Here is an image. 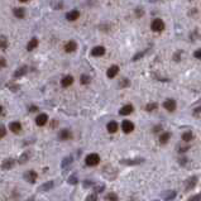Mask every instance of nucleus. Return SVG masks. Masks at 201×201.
<instances>
[{"label":"nucleus","mask_w":201,"mask_h":201,"mask_svg":"<svg viewBox=\"0 0 201 201\" xmlns=\"http://www.w3.org/2000/svg\"><path fill=\"white\" fill-rule=\"evenodd\" d=\"M153 201H158V200H153Z\"/></svg>","instance_id":"8fccbe9b"},{"label":"nucleus","mask_w":201,"mask_h":201,"mask_svg":"<svg viewBox=\"0 0 201 201\" xmlns=\"http://www.w3.org/2000/svg\"><path fill=\"white\" fill-rule=\"evenodd\" d=\"M53 186H55L53 181H48V182H46V183H43V185L39 186V187H38V191H39V192H47V191H49V190L53 189Z\"/></svg>","instance_id":"f8f14e48"},{"label":"nucleus","mask_w":201,"mask_h":201,"mask_svg":"<svg viewBox=\"0 0 201 201\" xmlns=\"http://www.w3.org/2000/svg\"><path fill=\"white\" fill-rule=\"evenodd\" d=\"M77 182H78V180H77V177H76L75 175L69 177V183H70V185H76Z\"/></svg>","instance_id":"c9c22d12"},{"label":"nucleus","mask_w":201,"mask_h":201,"mask_svg":"<svg viewBox=\"0 0 201 201\" xmlns=\"http://www.w3.org/2000/svg\"><path fill=\"white\" fill-rule=\"evenodd\" d=\"M123 165H129V166H132V165H140L142 162H144V159L143 158H136V159H122L120 161Z\"/></svg>","instance_id":"ddd939ff"},{"label":"nucleus","mask_w":201,"mask_h":201,"mask_svg":"<svg viewBox=\"0 0 201 201\" xmlns=\"http://www.w3.org/2000/svg\"><path fill=\"white\" fill-rule=\"evenodd\" d=\"M170 138H171V133L163 132V133L159 136V143H161V144H166V143L170 140Z\"/></svg>","instance_id":"aec40b11"},{"label":"nucleus","mask_w":201,"mask_h":201,"mask_svg":"<svg viewBox=\"0 0 201 201\" xmlns=\"http://www.w3.org/2000/svg\"><path fill=\"white\" fill-rule=\"evenodd\" d=\"M189 148H190L189 145H187V147H178V152H180V153H183V152H186Z\"/></svg>","instance_id":"79ce46f5"},{"label":"nucleus","mask_w":201,"mask_h":201,"mask_svg":"<svg viewBox=\"0 0 201 201\" xmlns=\"http://www.w3.org/2000/svg\"><path fill=\"white\" fill-rule=\"evenodd\" d=\"M71 163H72V157H66V158H63V161H62L61 167H62V168H67Z\"/></svg>","instance_id":"bb28decb"},{"label":"nucleus","mask_w":201,"mask_h":201,"mask_svg":"<svg viewBox=\"0 0 201 201\" xmlns=\"http://www.w3.org/2000/svg\"><path fill=\"white\" fill-rule=\"evenodd\" d=\"M80 81H81L82 85H87V84L91 82V77H90L89 75H82L81 78H80Z\"/></svg>","instance_id":"cd10ccee"},{"label":"nucleus","mask_w":201,"mask_h":201,"mask_svg":"<svg viewBox=\"0 0 201 201\" xmlns=\"http://www.w3.org/2000/svg\"><path fill=\"white\" fill-rule=\"evenodd\" d=\"M27 72H28V67L27 66H22L20 69H18L17 71H15V73H14V77H22V76H24Z\"/></svg>","instance_id":"412c9836"},{"label":"nucleus","mask_w":201,"mask_h":201,"mask_svg":"<svg viewBox=\"0 0 201 201\" xmlns=\"http://www.w3.org/2000/svg\"><path fill=\"white\" fill-rule=\"evenodd\" d=\"M73 84V77L71 76V75H67V76H65L62 80H61V85L63 86V87H69V86H71Z\"/></svg>","instance_id":"4468645a"},{"label":"nucleus","mask_w":201,"mask_h":201,"mask_svg":"<svg viewBox=\"0 0 201 201\" xmlns=\"http://www.w3.org/2000/svg\"><path fill=\"white\" fill-rule=\"evenodd\" d=\"M58 138L61 140H69V139L72 138V133H71L70 129H62L60 132V134H58Z\"/></svg>","instance_id":"6e6552de"},{"label":"nucleus","mask_w":201,"mask_h":201,"mask_svg":"<svg viewBox=\"0 0 201 201\" xmlns=\"http://www.w3.org/2000/svg\"><path fill=\"white\" fill-rule=\"evenodd\" d=\"M14 15L17 17V18H24L25 17V11H24V9L23 8H17V9H14Z\"/></svg>","instance_id":"a878e982"},{"label":"nucleus","mask_w":201,"mask_h":201,"mask_svg":"<svg viewBox=\"0 0 201 201\" xmlns=\"http://www.w3.org/2000/svg\"><path fill=\"white\" fill-rule=\"evenodd\" d=\"M29 158H31V152H28V151H27V152H24L20 157H19V159H18V162L20 163V165H24V163H27V162H28V161H29Z\"/></svg>","instance_id":"6ab92c4d"},{"label":"nucleus","mask_w":201,"mask_h":201,"mask_svg":"<svg viewBox=\"0 0 201 201\" xmlns=\"http://www.w3.org/2000/svg\"><path fill=\"white\" fill-rule=\"evenodd\" d=\"M194 57H195V58H197V60H201V48H199V49H196V51H195V53H194Z\"/></svg>","instance_id":"58836bf2"},{"label":"nucleus","mask_w":201,"mask_h":201,"mask_svg":"<svg viewBox=\"0 0 201 201\" xmlns=\"http://www.w3.org/2000/svg\"><path fill=\"white\" fill-rule=\"evenodd\" d=\"M19 2H20V3H27L28 0H19Z\"/></svg>","instance_id":"09e8293b"},{"label":"nucleus","mask_w":201,"mask_h":201,"mask_svg":"<svg viewBox=\"0 0 201 201\" xmlns=\"http://www.w3.org/2000/svg\"><path fill=\"white\" fill-rule=\"evenodd\" d=\"M78 17H80V11L78 10H72V11H70V13H67V14H66L67 20H70V22L78 19Z\"/></svg>","instance_id":"a211bd4d"},{"label":"nucleus","mask_w":201,"mask_h":201,"mask_svg":"<svg viewBox=\"0 0 201 201\" xmlns=\"http://www.w3.org/2000/svg\"><path fill=\"white\" fill-rule=\"evenodd\" d=\"M194 116H196V118H199V116H201V106H199V108H196L195 110H194Z\"/></svg>","instance_id":"4c0bfd02"},{"label":"nucleus","mask_w":201,"mask_h":201,"mask_svg":"<svg viewBox=\"0 0 201 201\" xmlns=\"http://www.w3.org/2000/svg\"><path fill=\"white\" fill-rule=\"evenodd\" d=\"M103 191H105V185H98V186H95V189H94V192H96V194H100Z\"/></svg>","instance_id":"2f4dec72"},{"label":"nucleus","mask_w":201,"mask_h":201,"mask_svg":"<svg viewBox=\"0 0 201 201\" xmlns=\"http://www.w3.org/2000/svg\"><path fill=\"white\" fill-rule=\"evenodd\" d=\"M118 73H119V66H116V65H113V66H110V67H109V70L106 71V76H108L109 78H113V77H115Z\"/></svg>","instance_id":"9b49d317"},{"label":"nucleus","mask_w":201,"mask_h":201,"mask_svg":"<svg viewBox=\"0 0 201 201\" xmlns=\"http://www.w3.org/2000/svg\"><path fill=\"white\" fill-rule=\"evenodd\" d=\"M106 200L108 201H118L119 197H118V195L115 192H109L108 195H106Z\"/></svg>","instance_id":"c85d7f7f"},{"label":"nucleus","mask_w":201,"mask_h":201,"mask_svg":"<svg viewBox=\"0 0 201 201\" xmlns=\"http://www.w3.org/2000/svg\"><path fill=\"white\" fill-rule=\"evenodd\" d=\"M37 178H38V173H37L36 171H33V170L27 171V172L24 173V180H25L27 182H29V183H36Z\"/></svg>","instance_id":"20e7f679"},{"label":"nucleus","mask_w":201,"mask_h":201,"mask_svg":"<svg viewBox=\"0 0 201 201\" xmlns=\"http://www.w3.org/2000/svg\"><path fill=\"white\" fill-rule=\"evenodd\" d=\"M29 111H37V108H36V106H31V108H29Z\"/></svg>","instance_id":"a18cd8bd"},{"label":"nucleus","mask_w":201,"mask_h":201,"mask_svg":"<svg viewBox=\"0 0 201 201\" xmlns=\"http://www.w3.org/2000/svg\"><path fill=\"white\" fill-rule=\"evenodd\" d=\"M9 129H10L13 133L18 134V133L22 130V124H20L19 122H13V123H10V125H9Z\"/></svg>","instance_id":"f3484780"},{"label":"nucleus","mask_w":201,"mask_h":201,"mask_svg":"<svg viewBox=\"0 0 201 201\" xmlns=\"http://www.w3.org/2000/svg\"><path fill=\"white\" fill-rule=\"evenodd\" d=\"M6 136V129H5V127H0V139H2V138H4Z\"/></svg>","instance_id":"e433bc0d"},{"label":"nucleus","mask_w":201,"mask_h":201,"mask_svg":"<svg viewBox=\"0 0 201 201\" xmlns=\"http://www.w3.org/2000/svg\"><path fill=\"white\" fill-rule=\"evenodd\" d=\"M86 201H98V194H96V192L90 194V195L86 197Z\"/></svg>","instance_id":"473e14b6"},{"label":"nucleus","mask_w":201,"mask_h":201,"mask_svg":"<svg viewBox=\"0 0 201 201\" xmlns=\"http://www.w3.org/2000/svg\"><path fill=\"white\" fill-rule=\"evenodd\" d=\"M186 161H187V159H186L185 157H183V159H182V158H180V163H181V165H186Z\"/></svg>","instance_id":"c03bdc74"},{"label":"nucleus","mask_w":201,"mask_h":201,"mask_svg":"<svg viewBox=\"0 0 201 201\" xmlns=\"http://www.w3.org/2000/svg\"><path fill=\"white\" fill-rule=\"evenodd\" d=\"M129 85H130V82H129V80H127V78L120 80V82H119L120 87H129Z\"/></svg>","instance_id":"7c9ffc66"},{"label":"nucleus","mask_w":201,"mask_h":201,"mask_svg":"<svg viewBox=\"0 0 201 201\" xmlns=\"http://www.w3.org/2000/svg\"><path fill=\"white\" fill-rule=\"evenodd\" d=\"M27 201H34V197H31V199H28Z\"/></svg>","instance_id":"de8ad7c7"},{"label":"nucleus","mask_w":201,"mask_h":201,"mask_svg":"<svg viewBox=\"0 0 201 201\" xmlns=\"http://www.w3.org/2000/svg\"><path fill=\"white\" fill-rule=\"evenodd\" d=\"M133 110H134L133 105L128 104V105H124L123 108L119 110V114H120V115H129V114H132V113H133Z\"/></svg>","instance_id":"2eb2a0df"},{"label":"nucleus","mask_w":201,"mask_h":201,"mask_svg":"<svg viewBox=\"0 0 201 201\" xmlns=\"http://www.w3.org/2000/svg\"><path fill=\"white\" fill-rule=\"evenodd\" d=\"M161 129H162V127H161V125H157V127H154V129H153V132H154V133H157V132H159Z\"/></svg>","instance_id":"37998d69"},{"label":"nucleus","mask_w":201,"mask_h":201,"mask_svg":"<svg viewBox=\"0 0 201 201\" xmlns=\"http://www.w3.org/2000/svg\"><path fill=\"white\" fill-rule=\"evenodd\" d=\"M6 47H8V39H6V37L2 36V37H0V48L5 49Z\"/></svg>","instance_id":"c756f323"},{"label":"nucleus","mask_w":201,"mask_h":201,"mask_svg":"<svg viewBox=\"0 0 201 201\" xmlns=\"http://www.w3.org/2000/svg\"><path fill=\"white\" fill-rule=\"evenodd\" d=\"M151 28L153 32H162L165 29V22L159 18H156L151 23Z\"/></svg>","instance_id":"f03ea898"},{"label":"nucleus","mask_w":201,"mask_h":201,"mask_svg":"<svg viewBox=\"0 0 201 201\" xmlns=\"http://www.w3.org/2000/svg\"><path fill=\"white\" fill-rule=\"evenodd\" d=\"M104 53H105V47H103V46H96L91 49V56H94V57H100Z\"/></svg>","instance_id":"1a4fd4ad"},{"label":"nucleus","mask_w":201,"mask_h":201,"mask_svg":"<svg viewBox=\"0 0 201 201\" xmlns=\"http://www.w3.org/2000/svg\"><path fill=\"white\" fill-rule=\"evenodd\" d=\"M94 183H92V181H90V180H85L84 181V187L85 189H87V187H91Z\"/></svg>","instance_id":"ea45409f"},{"label":"nucleus","mask_w":201,"mask_h":201,"mask_svg":"<svg viewBox=\"0 0 201 201\" xmlns=\"http://www.w3.org/2000/svg\"><path fill=\"white\" fill-rule=\"evenodd\" d=\"M14 165H15V161L13 159V158H6V159H4L3 161V163H2V168L3 170H11L13 167H14Z\"/></svg>","instance_id":"9d476101"},{"label":"nucleus","mask_w":201,"mask_h":201,"mask_svg":"<svg viewBox=\"0 0 201 201\" xmlns=\"http://www.w3.org/2000/svg\"><path fill=\"white\" fill-rule=\"evenodd\" d=\"M181 138H182V140L185 143H189V142H191L194 139V134H192V132H185Z\"/></svg>","instance_id":"5701e85b"},{"label":"nucleus","mask_w":201,"mask_h":201,"mask_svg":"<svg viewBox=\"0 0 201 201\" xmlns=\"http://www.w3.org/2000/svg\"><path fill=\"white\" fill-rule=\"evenodd\" d=\"M76 48H77V44H76V42H73V41H70V42H67V43L65 44V51H66L67 53L75 52Z\"/></svg>","instance_id":"dca6fc26"},{"label":"nucleus","mask_w":201,"mask_h":201,"mask_svg":"<svg viewBox=\"0 0 201 201\" xmlns=\"http://www.w3.org/2000/svg\"><path fill=\"white\" fill-rule=\"evenodd\" d=\"M5 66H6V61L3 57H0V69H4Z\"/></svg>","instance_id":"a19ab883"},{"label":"nucleus","mask_w":201,"mask_h":201,"mask_svg":"<svg viewBox=\"0 0 201 201\" xmlns=\"http://www.w3.org/2000/svg\"><path fill=\"white\" fill-rule=\"evenodd\" d=\"M47 122H48V115L47 114H39L37 118H36V124L38 125V127H43V125H46L47 124Z\"/></svg>","instance_id":"0eeeda50"},{"label":"nucleus","mask_w":201,"mask_h":201,"mask_svg":"<svg viewBox=\"0 0 201 201\" xmlns=\"http://www.w3.org/2000/svg\"><path fill=\"white\" fill-rule=\"evenodd\" d=\"M106 129H108L109 133H115L118 130V123L114 122V120H113V122H109L108 125H106Z\"/></svg>","instance_id":"b1692460"},{"label":"nucleus","mask_w":201,"mask_h":201,"mask_svg":"<svg viewBox=\"0 0 201 201\" xmlns=\"http://www.w3.org/2000/svg\"><path fill=\"white\" fill-rule=\"evenodd\" d=\"M37 46H38V39H37V38H32L31 41L28 42V44H27V49H28V51H32V49H34Z\"/></svg>","instance_id":"393cba45"},{"label":"nucleus","mask_w":201,"mask_h":201,"mask_svg":"<svg viewBox=\"0 0 201 201\" xmlns=\"http://www.w3.org/2000/svg\"><path fill=\"white\" fill-rule=\"evenodd\" d=\"M157 109V104L156 103H153V104H148L145 106V110L147 111H153V110H156Z\"/></svg>","instance_id":"72a5a7b5"},{"label":"nucleus","mask_w":201,"mask_h":201,"mask_svg":"<svg viewBox=\"0 0 201 201\" xmlns=\"http://www.w3.org/2000/svg\"><path fill=\"white\" fill-rule=\"evenodd\" d=\"M187 201H201V192L197 194V195H194L191 197H189V200Z\"/></svg>","instance_id":"f704fd0d"},{"label":"nucleus","mask_w":201,"mask_h":201,"mask_svg":"<svg viewBox=\"0 0 201 201\" xmlns=\"http://www.w3.org/2000/svg\"><path fill=\"white\" fill-rule=\"evenodd\" d=\"M122 129L124 133L129 134L134 130V124L130 122V120H123V123H122Z\"/></svg>","instance_id":"423d86ee"},{"label":"nucleus","mask_w":201,"mask_h":201,"mask_svg":"<svg viewBox=\"0 0 201 201\" xmlns=\"http://www.w3.org/2000/svg\"><path fill=\"white\" fill-rule=\"evenodd\" d=\"M176 191H172V190H170V191H166L165 194H163V200H166V201H171V200H173L176 197Z\"/></svg>","instance_id":"4be33fe9"},{"label":"nucleus","mask_w":201,"mask_h":201,"mask_svg":"<svg viewBox=\"0 0 201 201\" xmlns=\"http://www.w3.org/2000/svg\"><path fill=\"white\" fill-rule=\"evenodd\" d=\"M3 114V106H0V115Z\"/></svg>","instance_id":"49530a36"},{"label":"nucleus","mask_w":201,"mask_h":201,"mask_svg":"<svg viewBox=\"0 0 201 201\" xmlns=\"http://www.w3.org/2000/svg\"><path fill=\"white\" fill-rule=\"evenodd\" d=\"M196 183H197V177L196 176H191V177H189L185 182H183V186H185V190L186 191H191V190H194V187L196 186Z\"/></svg>","instance_id":"7ed1b4c3"},{"label":"nucleus","mask_w":201,"mask_h":201,"mask_svg":"<svg viewBox=\"0 0 201 201\" xmlns=\"http://www.w3.org/2000/svg\"><path fill=\"white\" fill-rule=\"evenodd\" d=\"M163 108L167 110V111H175L176 110V101L173 99H167L165 103H163Z\"/></svg>","instance_id":"39448f33"},{"label":"nucleus","mask_w":201,"mask_h":201,"mask_svg":"<svg viewBox=\"0 0 201 201\" xmlns=\"http://www.w3.org/2000/svg\"><path fill=\"white\" fill-rule=\"evenodd\" d=\"M85 163L89 167H95L100 163V156L98 153H90L85 158Z\"/></svg>","instance_id":"f257e3e1"}]
</instances>
